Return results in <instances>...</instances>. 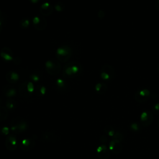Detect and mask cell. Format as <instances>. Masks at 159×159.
Returning a JSON list of instances; mask_svg holds the SVG:
<instances>
[{
  "label": "cell",
  "mask_w": 159,
  "mask_h": 159,
  "mask_svg": "<svg viewBox=\"0 0 159 159\" xmlns=\"http://www.w3.org/2000/svg\"><path fill=\"white\" fill-rule=\"evenodd\" d=\"M9 131V128L7 127H1L0 129V133L1 134L5 135H8Z\"/></svg>",
  "instance_id": "obj_30"
},
{
  "label": "cell",
  "mask_w": 159,
  "mask_h": 159,
  "mask_svg": "<svg viewBox=\"0 0 159 159\" xmlns=\"http://www.w3.org/2000/svg\"><path fill=\"white\" fill-rule=\"evenodd\" d=\"M72 55L71 48L66 45H63L58 47L56 51V56L60 62H66Z\"/></svg>",
  "instance_id": "obj_3"
},
{
  "label": "cell",
  "mask_w": 159,
  "mask_h": 159,
  "mask_svg": "<svg viewBox=\"0 0 159 159\" xmlns=\"http://www.w3.org/2000/svg\"><path fill=\"white\" fill-rule=\"evenodd\" d=\"M158 128H159V119H158Z\"/></svg>",
  "instance_id": "obj_38"
},
{
  "label": "cell",
  "mask_w": 159,
  "mask_h": 159,
  "mask_svg": "<svg viewBox=\"0 0 159 159\" xmlns=\"http://www.w3.org/2000/svg\"><path fill=\"white\" fill-rule=\"evenodd\" d=\"M2 93L6 97L11 98L16 95L17 91L14 87L10 85H6L2 89Z\"/></svg>",
  "instance_id": "obj_16"
},
{
  "label": "cell",
  "mask_w": 159,
  "mask_h": 159,
  "mask_svg": "<svg viewBox=\"0 0 159 159\" xmlns=\"http://www.w3.org/2000/svg\"><path fill=\"white\" fill-rule=\"evenodd\" d=\"M58 135L52 131H45L42 134V140L46 142L55 143L58 140Z\"/></svg>",
  "instance_id": "obj_12"
},
{
  "label": "cell",
  "mask_w": 159,
  "mask_h": 159,
  "mask_svg": "<svg viewBox=\"0 0 159 159\" xmlns=\"http://www.w3.org/2000/svg\"><path fill=\"white\" fill-rule=\"evenodd\" d=\"M1 104H2V99H1V98H0V106H1Z\"/></svg>",
  "instance_id": "obj_37"
},
{
  "label": "cell",
  "mask_w": 159,
  "mask_h": 159,
  "mask_svg": "<svg viewBox=\"0 0 159 159\" xmlns=\"http://www.w3.org/2000/svg\"><path fill=\"white\" fill-rule=\"evenodd\" d=\"M5 146L7 150L9 151H14L17 147V140L15 135H8L5 140Z\"/></svg>",
  "instance_id": "obj_9"
},
{
  "label": "cell",
  "mask_w": 159,
  "mask_h": 159,
  "mask_svg": "<svg viewBox=\"0 0 159 159\" xmlns=\"http://www.w3.org/2000/svg\"><path fill=\"white\" fill-rule=\"evenodd\" d=\"M47 89L44 86H39L37 88V92L40 96H43L46 93Z\"/></svg>",
  "instance_id": "obj_26"
},
{
  "label": "cell",
  "mask_w": 159,
  "mask_h": 159,
  "mask_svg": "<svg viewBox=\"0 0 159 159\" xmlns=\"http://www.w3.org/2000/svg\"><path fill=\"white\" fill-rule=\"evenodd\" d=\"M45 68L47 73L50 75H56L61 70V65L55 60H49L45 62Z\"/></svg>",
  "instance_id": "obj_4"
},
{
  "label": "cell",
  "mask_w": 159,
  "mask_h": 159,
  "mask_svg": "<svg viewBox=\"0 0 159 159\" xmlns=\"http://www.w3.org/2000/svg\"><path fill=\"white\" fill-rule=\"evenodd\" d=\"M153 111L155 112H157V113H158V112H159V103H157V104H155L154 106H153Z\"/></svg>",
  "instance_id": "obj_34"
},
{
  "label": "cell",
  "mask_w": 159,
  "mask_h": 159,
  "mask_svg": "<svg viewBox=\"0 0 159 159\" xmlns=\"http://www.w3.org/2000/svg\"><path fill=\"white\" fill-rule=\"evenodd\" d=\"M99 141L102 143V144H104L107 141V137L106 135H102L99 138Z\"/></svg>",
  "instance_id": "obj_32"
},
{
  "label": "cell",
  "mask_w": 159,
  "mask_h": 159,
  "mask_svg": "<svg viewBox=\"0 0 159 159\" xmlns=\"http://www.w3.org/2000/svg\"><path fill=\"white\" fill-rule=\"evenodd\" d=\"M112 139H115L119 142H122L124 139V135L120 131H116V133L112 137Z\"/></svg>",
  "instance_id": "obj_25"
},
{
  "label": "cell",
  "mask_w": 159,
  "mask_h": 159,
  "mask_svg": "<svg viewBox=\"0 0 159 159\" xmlns=\"http://www.w3.org/2000/svg\"><path fill=\"white\" fill-rule=\"evenodd\" d=\"M0 56L6 61H11L14 60L13 52L9 47H3L1 50Z\"/></svg>",
  "instance_id": "obj_14"
},
{
  "label": "cell",
  "mask_w": 159,
  "mask_h": 159,
  "mask_svg": "<svg viewBox=\"0 0 159 159\" xmlns=\"http://www.w3.org/2000/svg\"><path fill=\"white\" fill-rule=\"evenodd\" d=\"M158 71H159V64L158 65Z\"/></svg>",
  "instance_id": "obj_39"
},
{
  "label": "cell",
  "mask_w": 159,
  "mask_h": 159,
  "mask_svg": "<svg viewBox=\"0 0 159 159\" xmlns=\"http://www.w3.org/2000/svg\"><path fill=\"white\" fill-rule=\"evenodd\" d=\"M32 24L34 27L38 30H43L47 25V20L43 17L34 16L32 19Z\"/></svg>",
  "instance_id": "obj_6"
},
{
  "label": "cell",
  "mask_w": 159,
  "mask_h": 159,
  "mask_svg": "<svg viewBox=\"0 0 159 159\" xmlns=\"http://www.w3.org/2000/svg\"><path fill=\"white\" fill-rule=\"evenodd\" d=\"M27 90L29 93L32 94L34 91L35 88H34V84L32 83V82H31V81L27 82Z\"/></svg>",
  "instance_id": "obj_27"
},
{
  "label": "cell",
  "mask_w": 159,
  "mask_h": 159,
  "mask_svg": "<svg viewBox=\"0 0 159 159\" xmlns=\"http://www.w3.org/2000/svg\"><path fill=\"white\" fill-rule=\"evenodd\" d=\"M109 149L114 154H119L122 150V145L121 142L115 139H111L109 144Z\"/></svg>",
  "instance_id": "obj_13"
},
{
  "label": "cell",
  "mask_w": 159,
  "mask_h": 159,
  "mask_svg": "<svg viewBox=\"0 0 159 159\" xmlns=\"http://www.w3.org/2000/svg\"><path fill=\"white\" fill-rule=\"evenodd\" d=\"M29 1L32 4H37V3H38L40 1V0H29Z\"/></svg>",
  "instance_id": "obj_35"
},
{
  "label": "cell",
  "mask_w": 159,
  "mask_h": 159,
  "mask_svg": "<svg viewBox=\"0 0 159 159\" xmlns=\"http://www.w3.org/2000/svg\"><path fill=\"white\" fill-rule=\"evenodd\" d=\"M27 81H24L23 83H21L18 88V91L19 94L23 97V98H28L30 96V93H29L27 90Z\"/></svg>",
  "instance_id": "obj_18"
},
{
  "label": "cell",
  "mask_w": 159,
  "mask_h": 159,
  "mask_svg": "<svg viewBox=\"0 0 159 159\" xmlns=\"http://www.w3.org/2000/svg\"><path fill=\"white\" fill-rule=\"evenodd\" d=\"M150 91L147 89H143L138 91L135 94V99L139 102H143L146 101L150 97Z\"/></svg>",
  "instance_id": "obj_11"
},
{
  "label": "cell",
  "mask_w": 159,
  "mask_h": 159,
  "mask_svg": "<svg viewBox=\"0 0 159 159\" xmlns=\"http://www.w3.org/2000/svg\"><path fill=\"white\" fill-rule=\"evenodd\" d=\"M10 129L16 134H19L25 131L28 128L27 121L20 117H17L13 119L9 124Z\"/></svg>",
  "instance_id": "obj_1"
},
{
  "label": "cell",
  "mask_w": 159,
  "mask_h": 159,
  "mask_svg": "<svg viewBox=\"0 0 159 159\" xmlns=\"http://www.w3.org/2000/svg\"><path fill=\"white\" fill-rule=\"evenodd\" d=\"M2 13L1 11L0 10V19H1V18H2Z\"/></svg>",
  "instance_id": "obj_36"
},
{
  "label": "cell",
  "mask_w": 159,
  "mask_h": 159,
  "mask_svg": "<svg viewBox=\"0 0 159 159\" xmlns=\"http://www.w3.org/2000/svg\"><path fill=\"white\" fill-rule=\"evenodd\" d=\"M98 157L100 159H108L110 157V150L105 144H101L96 150Z\"/></svg>",
  "instance_id": "obj_10"
},
{
  "label": "cell",
  "mask_w": 159,
  "mask_h": 159,
  "mask_svg": "<svg viewBox=\"0 0 159 159\" xmlns=\"http://www.w3.org/2000/svg\"><path fill=\"white\" fill-rule=\"evenodd\" d=\"M19 79V75L14 71H9L6 75V80L10 83H16Z\"/></svg>",
  "instance_id": "obj_17"
},
{
  "label": "cell",
  "mask_w": 159,
  "mask_h": 159,
  "mask_svg": "<svg viewBox=\"0 0 159 159\" xmlns=\"http://www.w3.org/2000/svg\"><path fill=\"white\" fill-rule=\"evenodd\" d=\"M140 124L143 127L149 126L153 119V114L150 111H146L143 112L140 117Z\"/></svg>",
  "instance_id": "obj_8"
},
{
  "label": "cell",
  "mask_w": 159,
  "mask_h": 159,
  "mask_svg": "<svg viewBox=\"0 0 159 159\" xmlns=\"http://www.w3.org/2000/svg\"><path fill=\"white\" fill-rule=\"evenodd\" d=\"M130 127L132 130H134V131H137L140 129V125L137 123L131 124L130 125Z\"/></svg>",
  "instance_id": "obj_31"
},
{
  "label": "cell",
  "mask_w": 159,
  "mask_h": 159,
  "mask_svg": "<svg viewBox=\"0 0 159 159\" xmlns=\"http://www.w3.org/2000/svg\"><path fill=\"white\" fill-rule=\"evenodd\" d=\"M17 107V103L15 100H14L12 98H9L7 99L6 102V107L9 110V111H12L14 110Z\"/></svg>",
  "instance_id": "obj_20"
},
{
  "label": "cell",
  "mask_w": 159,
  "mask_h": 159,
  "mask_svg": "<svg viewBox=\"0 0 159 159\" xmlns=\"http://www.w3.org/2000/svg\"><path fill=\"white\" fill-rule=\"evenodd\" d=\"M107 86L104 83H98L95 85L94 89L99 94H103L107 91Z\"/></svg>",
  "instance_id": "obj_19"
},
{
  "label": "cell",
  "mask_w": 159,
  "mask_h": 159,
  "mask_svg": "<svg viewBox=\"0 0 159 159\" xmlns=\"http://www.w3.org/2000/svg\"><path fill=\"white\" fill-rule=\"evenodd\" d=\"M56 83H57V85L58 88H63L65 87V83L64 81L63 80L61 79V78H58L57 80V81H56Z\"/></svg>",
  "instance_id": "obj_28"
},
{
  "label": "cell",
  "mask_w": 159,
  "mask_h": 159,
  "mask_svg": "<svg viewBox=\"0 0 159 159\" xmlns=\"http://www.w3.org/2000/svg\"><path fill=\"white\" fill-rule=\"evenodd\" d=\"M8 117V109L4 106H0V121L4 120Z\"/></svg>",
  "instance_id": "obj_21"
},
{
  "label": "cell",
  "mask_w": 159,
  "mask_h": 159,
  "mask_svg": "<svg viewBox=\"0 0 159 159\" xmlns=\"http://www.w3.org/2000/svg\"><path fill=\"white\" fill-rule=\"evenodd\" d=\"M101 77L104 80H109L114 76V68L108 64L104 65L101 70Z\"/></svg>",
  "instance_id": "obj_5"
},
{
  "label": "cell",
  "mask_w": 159,
  "mask_h": 159,
  "mask_svg": "<svg viewBox=\"0 0 159 159\" xmlns=\"http://www.w3.org/2000/svg\"><path fill=\"white\" fill-rule=\"evenodd\" d=\"M53 6L48 2L43 3L40 7V12L44 16H50L53 12Z\"/></svg>",
  "instance_id": "obj_15"
},
{
  "label": "cell",
  "mask_w": 159,
  "mask_h": 159,
  "mask_svg": "<svg viewBox=\"0 0 159 159\" xmlns=\"http://www.w3.org/2000/svg\"><path fill=\"white\" fill-rule=\"evenodd\" d=\"M30 79H31L34 82H35V83L39 81V80H40V76H39L37 74H35V73L32 74V75H30Z\"/></svg>",
  "instance_id": "obj_29"
},
{
  "label": "cell",
  "mask_w": 159,
  "mask_h": 159,
  "mask_svg": "<svg viewBox=\"0 0 159 159\" xmlns=\"http://www.w3.org/2000/svg\"><path fill=\"white\" fill-rule=\"evenodd\" d=\"M35 145V140L33 137L24 139L20 144V148L24 152L29 151L34 148Z\"/></svg>",
  "instance_id": "obj_7"
},
{
  "label": "cell",
  "mask_w": 159,
  "mask_h": 159,
  "mask_svg": "<svg viewBox=\"0 0 159 159\" xmlns=\"http://www.w3.org/2000/svg\"><path fill=\"white\" fill-rule=\"evenodd\" d=\"M81 71V65L76 61L68 63L63 68V75L68 77H73L77 76Z\"/></svg>",
  "instance_id": "obj_2"
},
{
  "label": "cell",
  "mask_w": 159,
  "mask_h": 159,
  "mask_svg": "<svg viewBox=\"0 0 159 159\" xmlns=\"http://www.w3.org/2000/svg\"><path fill=\"white\" fill-rule=\"evenodd\" d=\"M158 2V4H159V0H158V2Z\"/></svg>",
  "instance_id": "obj_40"
},
{
  "label": "cell",
  "mask_w": 159,
  "mask_h": 159,
  "mask_svg": "<svg viewBox=\"0 0 159 159\" xmlns=\"http://www.w3.org/2000/svg\"><path fill=\"white\" fill-rule=\"evenodd\" d=\"M54 8L57 12H61L65 9V4L61 2H58L55 4Z\"/></svg>",
  "instance_id": "obj_24"
},
{
  "label": "cell",
  "mask_w": 159,
  "mask_h": 159,
  "mask_svg": "<svg viewBox=\"0 0 159 159\" xmlns=\"http://www.w3.org/2000/svg\"><path fill=\"white\" fill-rule=\"evenodd\" d=\"M4 19L3 17L0 19V33L1 32L2 29H3V25H4Z\"/></svg>",
  "instance_id": "obj_33"
},
{
  "label": "cell",
  "mask_w": 159,
  "mask_h": 159,
  "mask_svg": "<svg viewBox=\"0 0 159 159\" xmlns=\"http://www.w3.org/2000/svg\"><path fill=\"white\" fill-rule=\"evenodd\" d=\"M19 25L22 29H27L30 25V21L27 18H23L20 20Z\"/></svg>",
  "instance_id": "obj_23"
},
{
  "label": "cell",
  "mask_w": 159,
  "mask_h": 159,
  "mask_svg": "<svg viewBox=\"0 0 159 159\" xmlns=\"http://www.w3.org/2000/svg\"><path fill=\"white\" fill-rule=\"evenodd\" d=\"M104 133L110 136V137H113L116 133V130L114 129V128L111 125H107L105 126L104 129Z\"/></svg>",
  "instance_id": "obj_22"
}]
</instances>
